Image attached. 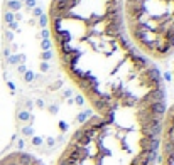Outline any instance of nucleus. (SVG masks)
<instances>
[{"instance_id": "nucleus-5", "label": "nucleus", "mask_w": 174, "mask_h": 165, "mask_svg": "<svg viewBox=\"0 0 174 165\" xmlns=\"http://www.w3.org/2000/svg\"><path fill=\"white\" fill-rule=\"evenodd\" d=\"M0 165H46L44 162L26 152H12L0 158Z\"/></svg>"}, {"instance_id": "nucleus-3", "label": "nucleus", "mask_w": 174, "mask_h": 165, "mask_svg": "<svg viewBox=\"0 0 174 165\" xmlns=\"http://www.w3.org/2000/svg\"><path fill=\"white\" fill-rule=\"evenodd\" d=\"M128 41L154 64L174 56V0H123Z\"/></svg>"}, {"instance_id": "nucleus-2", "label": "nucleus", "mask_w": 174, "mask_h": 165, "mask_svg": "<svg viewBox=\"0 0 174 165\" xmlns=\"http://www.w3.org/2000/svg\"><path fill=\"white\" fill-rule=\"evenodd\" d=\"M166 98L108 116L93 115L73 131L56 165H156Z\"/></svg>"}, {"instance_id": "nucleus-4", "label": "nucleus", "mask_w": 174, "mask_h": 165, "mask_svg": "<svg viewBox=\"0 0 174 165\" xmlns=\"http://www.w3.org/2000/svg\"><path fill=\"white\" fill-rule=\"evenodd\" d=\"M156 165H174V104L167 106L164 115L161 145Z\"/></svg>"}, {"instance_id": "nucleus-1", "label": "nucleus", "mask_w": 174, "mask_h": 165, "mask_svg": "<svg viewBox=\"0 0 174 165\" xmlns=\"http://www.w3.org/2000/svg\"><path fill=\"white\" fill-rule=\"evenodd\" d=\"M122 2L51 0L48 7L59 66L98 116L166 98L157 66L127 37Z\"/></svg>"}]
</instances>
